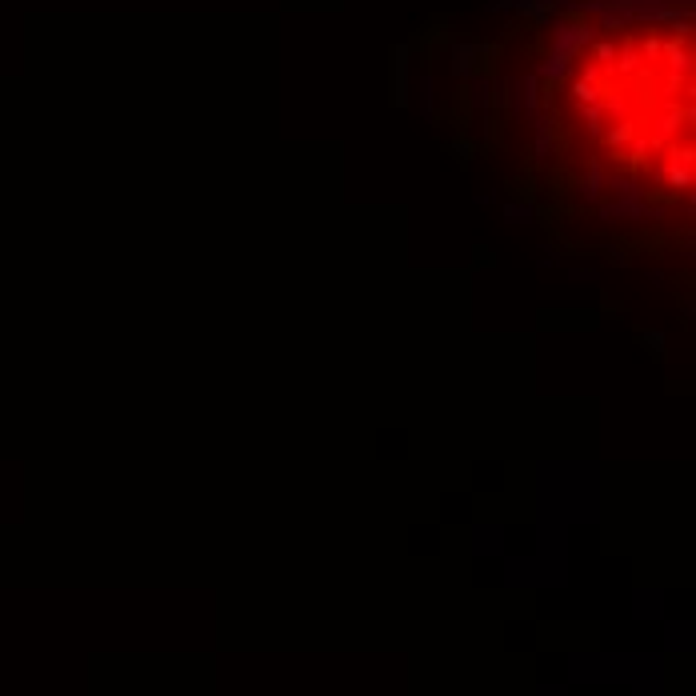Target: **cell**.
<instances>
[{
  "label": "cell",
  "mask_w": 696,
  "mask_h": 696,
  "mask_svg": "<svg viewBox=\"0 0 696 696\" xmlns=\"http://www.w3.org/2000/svg\"><path fill=\"white\" fill-rule=\"evenodd\" d=\"M556 148L616 208L692 196V24L632 4L596 12L553 72Z\"/></svg>",
  "instance_id": "6da1fadb"
}]
</instances>
